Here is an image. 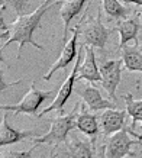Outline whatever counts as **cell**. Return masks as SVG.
<instances>
[{
    "label": "cell",
    "mask_w": 142,
    "mask_h": 158,
    "mask_svg": "<svg viewBox=\"0 0 142 158\" xmlns=\"http://www.w3.org/2000/svg\"><path fill=\"white\" fill-rule=\"evenodd\" d=\"M123 100H125V105H126V113L132 119L131 128H132V131H135V126H136L138 122H142V99L141 100H135L132 94L128 93V94L123 96Z\"/></svg>",
    "instance_id": "cell-19"
},
{
    "label": "cell",
    "mask_w": 142,
    "mask_h": 158,
    "mask_svg": "<svg viewBox=\"0 0 142 158\" xmlns=\"http://www.w3.org/2000/svg\"><path fill=\"white\" fill-rule=\"evenodd\" d=\"M86 55L83 58V62L78 65V74H77V81L86 80L89 83H99L102 81V74H100V68L97 67L96 62L94 49L91 47H84Z\"/></svg>",
    "instance_id": "cell-11"
},
{
    "label": "cell",
    "mask_w": 142,
    "mask_h": 158,
    "mask_svg": "<svg viewBox=\"0 0 142 158\" xmlns=\"http://www.w3.org/2000/svg\"><path fill=\"white\" fill-rule=\"evenodd\" d=\"M141 19H142V13H141Z\"/></svg>",
    "instance_id": "cell-29"
},
{
    "label": "cell",
    "mask_w": 142,
    "mask_h": 158,
    "mask_svg": "<svg viewBox=\"0 0 142 158\" xmlns=\"http://www.w3.org/2000/svg\"><path fill=\"white\" fill-rule=\"evenodd\" d=\"M102 7H103L106 16L110 19H128V9L119 0H102Z\"/></svg>",
    "instance_id": "cell-18"
},
{
    "label": "cell",
    "mask_w": 142,
    "mask_h": 158,
    "mask_svg": "<svg viewBox=\"0 0 142 158\" xmlns=\"http://www.w3.org/2000/svg\"><path fill=\"white\" fill-rule=\"evenodd\" d=\"M38 145L33 144L32 147L26 151H15V149H7L5 148L3 151H0V158H31L32 157V151L36 148Z\"/></svg>",
    "instance_id": "cell-20"
},
{
    "label": "cell",
    "mask_w": 142,
    "mask_h": 158,
    "mask_svg": "<svg viewBox=\"0 0 142 158\" xmlns=\"http://www.w3.org/2000/svg\"><path fill=\"white\" fill-rule=\"evenodd\" d=\"M87 0H64V2H61L60 16H61L62 22H64V34H62V41L64 42H67V32H68L71 20L81 12Z\"/></svg>",
    "instance_id": "cell-14"
},
{
    "label": "cell",
    "mask_w": 142,
    "mask_h": 158,
    "mask_svg": "<svg viewBox=\"0 0 142 158\" xmlns=\"http://www.w3.org/2000/svg\"><path fill=\"white\" fill-rule=\"evenodd\" d=\"M3 51H5V48H3V47H0V62L5 61V57H3Z\"/></svg>",
    "instance_id": "cell-27"
},
{
    "label": "cell",
    "mask_w": 142,
    "mask_h": 158,
    "mask_svg": "<svg viewBox=\"0 0 142 158\" xmlns=\"http://www.w3.org/2000/svg\"><path fill=\"white\" fill-rule=\"evenodd\" d=\"M138 144H142V135L136 134L131 128L119 131L110 135L104 145L106 158H125L128 155L133 157L135 152L132 151V147Z\"/></svg>",
    "instance_id": "cell-4"
},
{
    "label": "cell",
    "mask_w": 142,
    "mask_h": 158,
    "mask_svg": "<svg viewBox=\"0 0 142 158\" xmlns=\"http://www.w3.org/2000/svg\"><path fill=\"white\" fill-rule=\"evenodd\" d=\"M54 94L52 90L44 91L39 90L35 87V81H32L29 90L26 91V94L22 97V100L16 105H6V106H0V110H5V112H13L15 115H20V113H25V115H33L38 116V109L39 106L42 105L45 100H48L49 97Z\"/></svg>",
    "instance_id": "cell-5"
},
{
    "label": "cell",
    "mask_w": 142,
    "mask_h": 158,
    "mask_svg": "<svg viewBox=\"0 0 142 158\" xmlns=\"http://www.w3.org/2000/svg\"><path fill=\"white\" fill-rule=\"evenodd\" d=\"M122 51V62L125 68L129 71H141L142 73V51L138 45H125L120 47Z\"/></svg>",
    "instance_id": "cell-17"
},
{
    "label": "cell",
    "mask_w": 142,
    "mask_h": 158,
    "mask_svg": "<svg viewBox=\"0 0 142 158\" xmlns=\"http://www.w3.org/2000/svg\"><path fill=\"white\" fill-rule=\"evenodd\" d=\"M80 110V105H76V107L71 110L67 115H60L51 122V128L47 134L41 135V136H35L33 142L35 145L38 144H48V145H57L67 142V135L73 129H76V119L77 113Z\"/></svg>",
    "instance_id": "cell-3"
},
{
    "label": "cell",
    "mask_w": 142,
    "mask_h": 158,
    "mask_svg": "<svg viewBox=\"0 0 142 158\" xmlns=\"http://www.w3.org/2000/svg\"><path fill=\"white\" fill-rule=\"evenodd\" d=\"M84 51H86L84 45H81L80 49H78V55H77V58H76L74 68L71 70V73L68 74V77L65 78V81L60 86V89H58V91H57V94H55L54 102H52L48 107H45V109H44L42 112L38 115L39 118H41V116H44V115H47V113H49V112H54V110L60 112V115H64V106H65L67 100L70 99V96L73 94V90H74V83L77 81V74H78V65H80L81 57H83Z\"/></svg>",
    "instance_id": "cell-6"
},
{
    "label": "cell",
    "mask_w": 142,
    "mask_h": 158,
    "mask_svg": "<svg viewBox=\"0 0 142 158\" xmlns=\"http://www.w3.org/2000/svg\"><path fill=\"white\" fill-rule=\"evenodd\" d=\"M6 6H7V5H5V3H2V5H0V29L9 31V29H7V23H5V19H3V16H2V15H3V12L6 10Z\"/></svg>",
    "instance_id": "cell-23"
},
{
    "label": "cell",
    "mask_w": 142,
    "mask_h": 158,
    "mask_svg": "<svg viewBox=\"0 0 142 158\" xmlns=\"http://www.w3.org/2000/svg\"><path fill=\"white\" fill-rule=\"evenodd\" d=\"M77 94L83 99V103L87 105L90 112H97V110H107V109H118V105L112 100H107L102 96L97 89L93 84H86L84 87H81L77 90Z\"/></svg>",
    "instance_id": "cell-10"
},
{
    "label": "cell",
    "mask_w": 142,
    "mask_h": 158,
    "mask_svg": "<svg viewBox=\"0 0 142 158\" xmlns=\"http://www.w3.org/2000/svg\"><path fill=\"white\" fill-rule=\"evenodd\" d=\"M3 74H5V70L0 68V93H2L3 90H6V89H9V87L18 86V84L22 83V78H19V80H16V81H13V83H6L5 78H3Z\"/></svg>",
    "instance_id": "cell-22"
},
{
    "label": "cell",
    "mask_w": 142,
    "mask_h": 158,
    "mask_svg": "<svg viewBox=\"0 0 142 158\" xmlns=\"http://www.w3.org/2000/svg\"><path fill=\"white\" fill-rule=\"evenodd\" d=\"M119 2H126V3H133V5H138L142 7V0H119Z\"/></svg>",
    "instance_id": "cell-24"
},
{
    "label": "cell",
    "mask_w": 142,
    "mask_h": 158,
    "mask_svg": "<svg viewBox=\"0 0 142 158\" xmlns=\"http://www.w3.org/2000/svg\"><path fill=\"white\" fill-rule=\"evenodd\" d=\"M55 5L57 3H52V0H44L32 13L20 15L15 20H12L10 23H7V29H9V32H10V36L3 44V48L6 49L10 44L16 42L18 44V55H16L18 60L20 58V52H22V48H23L25 44H31L36 49L44 51V47L33 41L32 35L36 31V28L41 26V20H42L44 15L47 13L49 7H54Z\"/></svg>",
    "instance_id": "cell-1"
},
{
    "label": "cell",
    "mask_w": 142,
    "mask_h": 158,
    "mask_svg": "<svg viewBox=\"0 0 142 158\" xmlns=\"http://www.w3.org/2000/svg\"><path fill=\"white\" fill-rule=\"evenodd\" d=\"M123 62L120 60H110L100 65V74H102V86L104 91L107 93L110 100L116 103V90L120 80H122V65Z\"/></svg>",
    "instance_id": "cell-7"
},
{
    "label": "cell",
    "mask_w": 142,
    "mask_h": 158,
    "mask_svg": "<svg viewBox=\"0 0 142 158\" xmlns=\"http://www.w3.org/2000/svg\"><path fill=\"white\" fill-rule=\"evenodd\" d=\"M126 110H119V109H107L106 112H103L99 118V125L102 134L109 136L113 135L119 131L128 129L131 126H128L126 123ZM132 129V128H131Z\"/></svg>",
    "instance_id": "cell-9"
},
{
    "label": "cell",
    "mask_w": 142,
    "mask_h": 158,
    "mask_svg": "<svg viewBox=\"0 0 142 158\" xmlns=\"http://www.w3.org/2000/svg\"><path fill=\"white\" fill-rule=\"evenodd\" d=\"M26 138H35V132L33 131H18L12 128L7 123V113H5L0 120V147L16 144Z\"/></svg>",
    "instance_id": "cell-13"
},
{
    "label": "cell",
    "mask_w": 142,
    "mask_h": 158,
    "mask_svg": "<svg viewBox=\"0 0 142 158\" xmlns=\"http://www.w3.org/2000/svg\"><path fill=\"white\" fill-rule=\"evenodd\" d=\"M3 3L9 5L10 7H13L15 13L18 15V16H20L25 9V6H26V0H3Z\"/></svg>",
    "instance_id": "cell-21"
},
{
    "label": "cell",
    "mask_w": 142,
    "mask_h": 158,
    "mask_svg": "<svg viewBox=\"0 0 142 158\" xmlns=\"http://www.w3.org/2000/svg\"><path fill=\"white\" fill-rule=\"evenodd\" d=\"M141 25L135 19H125L119 20L116 31L119 32V48L128 45V42L133 41L138 45V32H139Z\"/></svg>",
    "instance_id": "cell-16"
},
{
    "label": "cell",
    "mask_w": 142,
    "mask_h": 158,
    "mask_svg": "<svg viewBox=\"0 0 142 158\" xmlns=\"http://www.w3.org/2000/svg\"><path fill=\"white\" fill-rule=\"evenodd\" d=\"M76 126L77 129L83 132L86 136H89L91 142L94 144L97 135H99V123H97V118L93 112L86 109V106H80V110L77 113L76 119Z\"/></svg>",
    "instance_id": "cell-12"
},
{
    "label": "cell",
    "mask_w": 142,
    "mask_h": 158,
    "mask_svg": "<svg viewBox=\"0 0 142 158\" xmlns=\"http://www.w3.org/2000/svg\"><path fill=\"white\" fill-rule=\"evenodd\" d=\"M67 154L70 158H96L94 147L90 139L83 141L77 135H74L70 141H67Z\"/></svg>",
    "instance_id": "cell-15"
},
{
    "label": "cell",
    "mask_w": 142,
    "mask_h": 158,
    "mask_svg": "<svg viewBox=\"0 0 142 158\" xmlns=\"http://www.w3.org/2000/svg\"><path fill=\"white\" fill-rule=\"evenodd\" d=\"M7 36H10V32H9V31H5V29H0V39L7 38Z\"/></svg>",
    "instance_id": "cell-25"
},
{
    "label": "cell",
    "mask_w": 142,
    "mask_h": 158,
    "mask_svg": "<svg viewBox=\"0 0 142 158\" xmlns=\"http://www.w3.org/2000/svg\"><path fill=\"white\" fill-rule=\"evenodd\" d=\"M57 157H58V154H57V152H51L47 158H57Z\"/></svg>",
    "instance_id": "cell-28"
},
{
    "label": "cell",
    "mask_w": 142,
    "mask_h": 158,
    "mask_svg": "<svg viewBox=\"0 0 142 158\" xmlns=\"http://www.w3.org/2000/svg\"><path fill=\"white\" fill-rule=\"evenodd\" d=\"M77 39H78V29L74 28L73 29V35H71V38L65 42L61 54H60V57H58L57 61L51 65V68L48 70L47 74L44 76V80H45V81H49L54 73H57L58 70H64L68 64H71V62L77 58V55H78V51H77Z\"/></svg>",
    "instance_id": "cell-8"
},
{
    "label": "cell",
    "mask_w": 142,
    "mask_h": 158,
    "mask_svg": "<svg viewBox=\"0 0 142 158\" xmlns=\"http://www.w3.org/2000/svg\"><path fill=\"white\" fill-rule=\"evenodd\" d=\"M78 29V36L83 39L84 47H91V48H104L107 39L115 29H107L100 20V13L97 12V18L93 16H83L80 23L76 25Z\"/></svg>",
    "instance_id": "cell-2"
},
{
    "label": "cell",
    "mask_w": 142,
    "mask_h": 158,
    "mask_svg": "<svg viewBox=\"0 0 142 158\" xmlns=\"http://www.w3.org/2000/svg\"><path fill=\"white\" fill-rule=\"evenodd\" d=\"M99 158H106V154H104V145H102L99 149Z\"/></svg>",
    "instance_id": "cell-26"
}]
</instances>
